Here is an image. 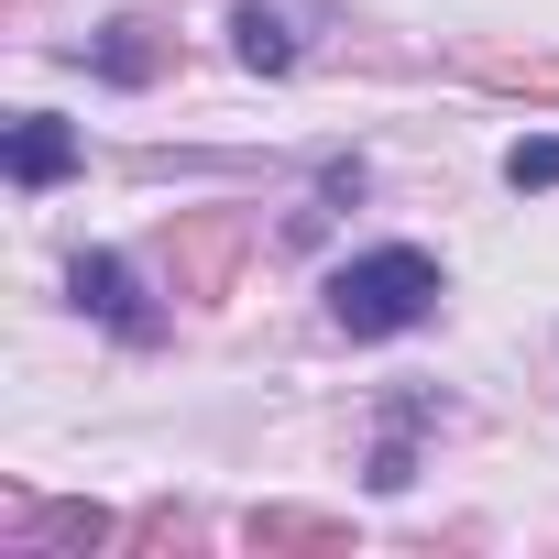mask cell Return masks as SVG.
I'll return each instance as SVG.
<instances>
[{"label":"cell","mask_w":559,"mask_h":559,"mask_svg":"<svg viewBox=\"0 0 559 559\" xmlns=\"http://www.w3.org/2000/svg\"><path fill=\"white\" fill-rule=\"evenodd\" d=\"M439 252H417V241H373V252H352L341 274H330V330L341 341H406V330H428L439 319Z\"/></svg>","instance_id":"cell-1"},{"label":"cell","mask_w":559,"mask_h":559,"mask_svg":"<svg viewBox=\"0 0 559 559\" xmlns=\"http://www.w3.org/2000/svg\"><path fill=\"white\" fill-rule=\"evenodd\" d=\"M241 252H252V219L241 209H176L165 219V286L187 308H219L230 274H241Z\"/></svg>","instance_id":"cell-2"},{"label":"cell","mask_w":559,"mask_h":559,"mask_svg":"<svg viewBox=\"0 0 559 559\" xmlns=\"http://www.w3.org/2000/svg\"><path fill=\"white\" fill-rule=\"evenodd\" d=\"M67 297H78L99 330H121L132 352H143V341H165V319L143 308V286H132V263H121V252H78V263H67Z\"/></svg>","instance_id":"cell-3"},{"label":"cell","mask_w":559,"mask_h":559,"mask_svg":"<svg viewBox=\"0 0 559 559\" xmlns=\"http://www.w3.org/2000/svg\"><path fill=\"white\" fill-rule=\"evenodd\" d=\"M12 537H23V548H56V559H99V548H121L132 526H121L110 504H88V493H56V504H23Z\"/></svg>","instance_id":"cell-4"},{"label":"cell","mask_w":559,"mask_h":559,"mask_svg":"<svg viewBox=\"0 0 559 559\" xmlns=\"http://www.w3.org/2000/svg\"><path fill=\"white\" fill-rule=\"evenodd\" d=\"M472 88H504V99H559V45H515V34H472L450 56Z\"/></svg>","instance_id":"cell-5"},{"label":"cell","mask_w":559,"mask_h":559,"mask_svg":"<svg viewBox=\"0 0 559 559\" xmlns=\"http://www.w3.org/2000/svg\"><path fill=\"white\" fill-rule=\"evenodd\" d=\"M78 165H88V143H78V132H67L56 110H23V121H12V143H0V176H12L23 198H45V187H67Z\"/></svg>","instance_id":"cell-6"},{"label":"cell","mask_w":559,"mask_h":559,"mask_svg":"<svg viewBox=\"0 0 559 559\" xmlns=\"http://www.w3.org/2000/svg\"><path fill=\"white\" fill-rule=\"evenodd\" d=\"M165 67H176V34H165L154 12H121V23L88 45V78H110V88H154Z\"/></svg>","instance_id":"cell-7"},{"label":"cell","mask_w":559,"mask_h":559,"mask_svg":"<svg viewBox=\"0 0 559 559\" xmlns=\"http://www.w3.org/2000/svg\"><path fill=\"white\" fill-rule=\"evenodd\" d=\"M428 417H439V395H428V384L384 406V439H373V472H362L373 493H406V483H417V428H428Z\"/></svg>","instance_id":"cell-8"},{"label":"cell","mask_w":559,"mask_h":559,"mask_svg":"<svg viewBox=\"0 0 559 559\" xmlns=\"http://www.w3.org/2000/svg\"><path fill=\"white\" fill-rule=\"evenodd\" d=\"M241 537H252V548H352V515H319V504H252Z\"/></svg>","instance_id":"cell-9"},{"label":"cell","mask_w":559,"mask_h":559,"mask_svg":"<svg viewBox=\"0 0 559 559\" xmlns=\"http://www.w3.org/2000/svg\"><path fill=\"white\" fill-rule=\"evenodd\" d=\"M230 56H241L252 78H286V67H297V34H286V12H274V0H241V12H230Z\"/></svg>","instance_id":"cell-10"},{"label":"cell","mask_w":559,"mask_h":559,"mask_svg":"<svg viewBox=\"0 0 559 559\" xmlns=\"http://www.w3.org/2000/svg\"><path fill=\"white\" fill-rule=\"evenodd\" d=\"M504 187H526V198H548V187H559V143H548V132H526V143L504 154Z\"/></svg>","instance_id":"cell-11"},{"label":"cell","mask_w":559,"mask_h":559,"mask_svg":"<svg viewBox=\"0 0 559 559\" xmlns=\"http://www.w3.org/2000/svg\"><path fill=\"white\" fill-rule=\"evenodd\" d=\"M187 537H198V515H187V504H154V515H143L121 548H187Z\"/></svg>","instance_id":"cell-12"}]
</instances>
